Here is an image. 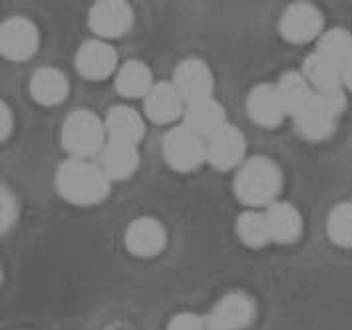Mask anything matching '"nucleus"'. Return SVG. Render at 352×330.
Masks as SVG:
<instances>
[{"instance_id": "obj_6", "label": "nucleus", "mask_w": 352, "mask_h": 330, "mask_svg": "<svg viewBox=\"0 0 352 330\" xmlns=\"http://www.w3.org/2000/svg\"><path fill=\"white\" fill-rule=\"evenodd\" d=\"M255 302L249 294L227 293L213 305L207 316V330H243L255 320Z\"/></svg>"}, {"instance_id": "obj_18", "label": "nucleus", "mask_w": 352, "mask_h": 330, "mask_svg": "<svg viewBox=\"0 0 352 330\" xmlns=\"http://www.w3.org/2000/svg\"><path fill=\"white\" fill-rule=\"evenodd\" d=\"M140 167V151L133 144L124 142H111L102 151V169L110 177V182H120L131 177Z\"/></svg>"}, {"instance_id": "obj_22", "label": "nucleus", "mask_w": 352, "mask_h": 330, "mask_svg": "<svg viewBox=\"0 0 352 330\" xmlns=\"http://www.w3.org/2000/svg\"><path fill=\"white\" fill-rule=\"evenodd\" d=\"M280 102L289 116H297L298 111L305 110L313 100L315 90L311 88L309 80L302 76V72H287L280 76L277 84Z\"/></svg>"}, {"instance_id": "obj_2", "label": "nucleus", "mask_w": 352, "mask_h": 330, "mask_svg": "<svg viewBox=\"0 0 352 330\" xmlns=\"http://www.w3.org/2000/svg\"><path fill=\"white\" fill-rule=\"evenodd\" d=\"M283 187V173L273 160L269 157H251L241 164L233 189L237 199L253 209L257 207H271L277 203L278 193Z\"/></svg>"}, {"instance_id": "obj_25", "label": "nucleus", "mask_w": 352, "mask_h": 330, "mask_svg": "<svg viewBox=\"0 0 352 330\" xmlns=\"http://www.w3.org/2000/svg\"><path fill=\"white\" fill-rule=\"evenodd\" d=\"M315 52L324 56L327 60H331L333 64H336L342 70V66L352 56V34L349 30H342V28L327 30L322 36L318 38Z\"/></svg>"}, {"instance_id": "obj_28", "label": "nucleus", "mask_w": 352, "mask_h": 330, "mask_svg": "<svg viewBox=\"0 0 352 330\" xmlns=\"http://www.w3.org/2000/svg\"><path fill=\"white\" fill-rule=\"evenodd\" d=\"M167 330H207V322H204L197 314L182 312L169 320Z\"/></svg>"}, {"instance_id": "obj_16", "label": "nucleus", "mask_w": 352, "mask_h": 330, "mask_svg": "<svg viewBox=\"0 0 352 330\" xmlns=\"http://www.w3.org/2000/svg\"><path fill=\"white\" fill-rule=\"evenodd\" d=\"M184 126L195 131L197 135H201L207 142L211 135H215L219 129L227 126L225 110L213 98H207L195 104H187L186 113H184Z\"/></svg>"}, {"instance_id": "obj_8", "label": "nucleus", "mask_w": 352, "mask_h": 330, "mask_svg": "<svg viewBox=\"0 0 352 330\" xmlns=\"http://www.w3.org/2000/svg\"><path fill=\"white\" fill-rule=\"evenodd\" d=\"M213 84H215L213 74L199 58L184 60L173 74V86L182 94L186 106L213 98Z\"/></svg>"}, {"instance_id": "obj_9", "label": "nucleus", "mask_w": 352, "mask_h": 330, "mask_svg": "<svg viewBox=\"0 0 352 330\" xmlns=\"http://www.w3.org/2000/svg\"><path fill=\"white\" fill-rule=\"evenodd\" d=\"M88 24L100 40L124 36L133 24V12L124 0H102L96 2L90 10Z\"/></svg>"}, {"instance_id": "obj_17", "label": "nucleus", "mask_w": 352, "mask_h": 330, "mask_svg": "<svg viewBox=\"0 0 352 330\" xmlns=\"http://www.w3.org/2000/svg\"><path fill=\"white\" fill-rule=\"evenodd\" d=\"M106 133L111 142H124V144H133L138 146L144 138L146 124L142 116L130 106H116L108 111L106 120Z\"/></svg>"}, {"instance_id": "obj_30", "label": "nucleus", "mask_w": 352, "mask_h": 330, "mask_svg": "<svg viewBox=\"0 0 352 330\" xmlns=\"http://www.w3.org/2000/svg\"><path fill=\"white\" fill-rule=\"evenodd\" d=\"M342 84H344V88H349L352 92V56L349 58V62L342 66Z\"/></svg>"}, {"instance_id": "obj_12", "label": "nucleus", "mask_w": 352, "mask_h": 330, "mask_svg": "<svg viewBox=\"0 0 352 330\" xmlns=\"http://www.w3.org/2000/svg\"><path fill=\"white\" fill-rule=\"evenodd\" d=\"M245 138L239 128L227 124L215 135L207 140V162L215 169L227 171L231 167H237L245 157Z\"/></svg>"}, {"instance_id": "obj_20", "label": "nucleus", "mask_w": 352, "mask_h": 330, "mask_svg": "<svg viewBox=\"0 0 352 330\" xmlns=\"http://www.w3.org/2000/svg\"><path fill=\"white\" fill-rule=\"evenodd\" d=\"M70 84L58 68H40L30 78V96L42 106H58L66 100Z\"/></svg>"}, {"instance_id": "obj_19", "label": "nucleus", "mask_w": 352, "mask_h": 330, "mask_svg": "<svg viewBox=\"0 0 352 330\" xmlns=\"http://www.w3.org/2000/svg\"><path fill=\"white\" fill-rule=\"evenodd\" d=\"M267 223H269V231L273 243H295L300 233H302V219L297 207H293L291 203L277 201L271 207H267L265 211Z\"/></svg>"}, {"instance_id": "obj_5", "label": "nucleus", "mask_w": 352, "mask_h": 330, "mask_svg": "<svg viewBox=\"0 0 352 330\" xmlns=\"http://www.w3.org/2000/svg\"><path fill=\"white\" fill-rule=\"evenodd\" d=\"M162 149L167 165L182 173L193 171L207 162V142L184 124L167 131Z\"/></svg>"}, {"instance_id": "obj_29", "label": "nucleus", "mask_w": 352, "mask_h": 330, "mask_svg": "<svg viewBox=\"0 0 352 330\" xmlns=\"http://www.w3.org/2000/svg\"><path fill=\"white\" fill-rule=\"evenodd\" d=\"M10 128H12V116H10L8 106H6V104H2V138H8Z\"/></svg>"}, {"instance_id": "obj_24", "label": "nucleus", "mask_w": 352, "mask_h": 330, "mask_svg": "<svg viewBox=\"0 0 352 330\" xmlns=\"http://www.w3.org/2000/svg\"><path fill=\"white\" fill-rule=\"evenodd\" d=\"M235 231L241 239V243H245L251 249H261V247L273 243L271 231H269V223H267V215L257 211V209L241 213L237 223H235Z\"/></svg>"}, {"instance_id": "obj_21", "label": "nucleus", "mask_w": 352, "mask_h": 330, "mask_svg": "<svg viewBox=\"0 0 352 330\" xmlns=\"http://www.w3.org/2000/svg\"><path fill=\"white\" fill-rule=\"evenodd\" d=\"M302 76L309 80L315 94H331L344 90L342 70L318 52H313L302 64Z\"/></svg>"}, {"instance_id": "obj_1", "label": "nucleus", "mask_w": 352, "mask_h": 330, "mask_svg": "<svg viewBox=\"0 0 352 330\" xmlns=\"http://www.w3.org/2000/svg\"><path fill=\"white\" fill-rule=\"evenodd\" d=\"M110 177L102 165L92 164L90 160L70 157L56 171L58 193L74 205H96L104 201L110 193Z\"/></svg>"}, {"instance_id": "obj_26", "label": "nucleus", "mask_w": 352, "mask_h": 330, "mask_svg": "<svg viewBox=\"0 0 352 330\" xmlns=\"http://www.w3.org/2000/svg\"><path fill=\"white\" fill-rule=\"evenodd\" d=\"M327 233L334 245L352 249V201L336 205L329 221H327Z\"/></svg>"}, {"instance_id": "obj_10", "label": "nucleus", "mask_w": 352, "mask_h": 330, "mask_svg": "<svg viewBox=\"0 0 352 330\" xmlns=\"http://www.w3.org/2000/svg\"><path fill=\"white\" fill-rule=\"evenodd\" d=\"M38 28L26 19H8L0 28V52L8 60H28L38 50Z\"/></svg>"}, {"instance_id": "obj_11", "label": "nucleus", "mask_w": 352, "mask_h": 330, "mask_svg": "<svg viewBox=\"0 0 352 330\" xmlns=\"http://www.w3.org/2000/svg\"><path fill=\"white\" fill-rule=\"evenodd\" d=\"M126 247L131 255L142 258L160 255L167 245L166 227L153 217H138L126 229Z\"/></svg>"}, {"instance_id": "obj_3", "label": "nucleus", "mask_w": 352, "mask_h": 330, "mask_svg": "<svg viewBox=\"0 0 352 330\" xmlns=\"http://www.w3.org/2000/svg\"><path fill=\"white\" fill-rule=\"evenodd\" d=\"M62 146L76 160H92L108 144L104 120L90 110L72 111L62 126Z\"/></svg>"}, {"instance_id": "obj_14", "label": "nucleus", "mask_w": 352, "mask_h": 330, "mask_svg": "<svg viewBox=\"0 0 352 330\" xmlns=\"http://www.w3.org/2000/svg\"><path fill=\"white\" fill-rule=\"evenodd\" d=\"M247 113L261 128H277L283 124L285 116H289L277 86L273 84H259L247 96Z\"/></svg>"}, {"instance_id": "obj_27", "label": "nucleus", "mask_w": 352, "mask_h": 330, "mask_svg": "<svg viewBox=\"0 0 352 330\" xmlns=\"http://www.w3.org/2000/svg\"><path fill=\"white\" fill-rule=\"evenodd\" d=\"M16 219H19V201L8 189H2V231L6 233L16 223Z\"/></svg>"}, {"instance_id": "obj_4", "label": "nucleus", "mask_w": 352, "mask_h": 330, "mask_svg": "<svg viewBox=\"0 0 352 330\" xmlns=\"http://www.w3.org/2000/svg\"><path fill=\"white\" fill-rule=\"evenodd\" d=\"M346 108L344 90L331 94H316L315 100L293 116L297 131L309 142H322L333 135L338 116Z\"/></svg>"}, {"instance_id": "obj_15", "label": "nucleus", "mask_w": 352, "mask_h": 330, "mask_svg": "<svg viewBox=\"0 0 352 330\" xmlns=\"http://www.w3.org/2000/svg\"><path fill=\"white\" fill-rule=\"evenodd\" d=\"M144 108L153 124H173L186 113V102L173 82H160L144 98Z\"/></svg>"}, {"instance_id": "obj_13", "label": "nucleus", "mask_w": 352, "mask_h": 330, "mask_svg": "<svg viewBox=\"0 0 352 330\" xmlns=\"http://www.w3.org/2000/svg\"><path fill=\"white\" fill-rule=\"evenodd\" d=\"M118 54L106 40L84 42L76 54V70L88 80H106L116 72Z\"/></svg>"}, {"instance_id": "obj_23", "label": "nucleus", "mask_w": 352, "mask_h": 330, "mask_svg": "<svg viewBox=\"0 0 352 330\" xmlns=\"http://www.w3.org/2000/svg\"><path fill=\"white\" fill-rule=\"evenodd\" d=\"M153 86L151 70L140 60L126 62L116 74V92L124 98H146Z\"/></svg>"}, {"instance_id": "obj_7", "label": "nucleus", "mask_w": 352, "mask_h": 330, "mask_svg": "<svg viewBox=\"0 0 352 330\" xmlns=\"http://www.w3.org/2000/svg\"><path fill=\"white\" fill-rule=\"evenodd\" d=\"M322 24L324 20L316 6L309 2H295L283 12L278 28L287 42L307 44L322 36Z\"/></svg>"}]
</instances>
